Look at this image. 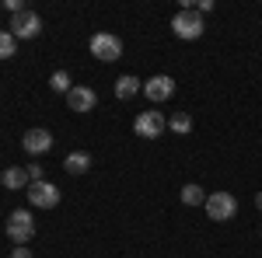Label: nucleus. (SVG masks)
<instances>
[{
	"label": "nucleus",
	"mask_w": 262,
	"mask_h": 258,
	"mask_svg": "<svg viewBox=\"0 0 262 258\" xmlns=\"http://www.w3.org/2000/svg\"><path fill=\"white\" fill-rule=\"evenodd\" d=\"M171 32H175L179 39H185V42H196L203 35V14H200V11H192V7L179 11V14L171 18Z\"/></svg>",
	"instance_id": "1"
},
{
	"label": "nucleus",
	"mask_w": 262,
	"mask_h": 258,
	"mask_svg": "<svg viewBox=\"0 0 262 258\" xmlns=\"http://www.w3.org/2000/svg\"><path fill=\"white\" fill-rule=\"evenodd\" d=\"M203 206H206V217L217 220V223H224V220H234V213H238V199L231 196V192H210Z\"/></svg>",
	"instance_id": "2"
},
{
	"label": "nucleus",
	"mask_w": 262,
	"mask_h": 258,
	"mask_svg": "<svg viewBox=\"0 0 262 258\" xmlns=\"http://www.w3.org/2000/svg\"><path fill=\"white\" fill-rule=\"evenodd\" d=\"M7 238L14 241V244H28V241L35 238V220H32L28 209H14L7 217Z\"/></svg>",
	"instance_id": "3"
},
{
	"label": "nucleus",
	"mask_w": 262,
	"mask_h": 258,
	"mask_svg": "<svg viewBox=\"0 0 262 258\" xmlns=\"http://www.w3.org/2000/svg\"><path fill=\"white\" fill-rule=\"evenodd\" d=\"M164 129H168V119H164L161 112H150V108H147V112H140V115L133 119V133H137V136H143V139H158Z\"/></svg>",
	"instance_id": "4"
},
{
	"label": "nucleus",
	"mask_w": 262,
	"mask_h": 258,
	"mask_svg": "<svg viewBox=\"0 0 262 258\" xmlns=\"http://www.w3.org/2000/svg\"><path fill=\"white\" fill-rule=\"evenodd\" d=\"M91 53L98 56L101 63H112L122 56V42L112 35V32H98V35H91Z\"/></svg>",
	"instance_id": "5"
},
{
	"label": "nucleus",
	"mask_w": 262,
	"mask_h": 258,
	"mask_svg": "<svg viewBox=\"0 0 262 258\" xmlns=\"http://www.w3.org/2000/svg\"><path fill=\"white\" fill-rule=\"evenodd\" d=\"M28 202L39 206V209H53V206H60V189L53 181H32L28 185Z\"/></svg>",
	"instance_id": "6"
},
{
	"label": "nucleus",
	"mask_w": 262,
	"mask_h": 258,
	"mask_svg": "<svg viewBox=\"0 0 262 258\" xmlns=\"http://www.w3.org/2000/svg\"><path fill=\"white\" fill-rule=\"evenodd\" d=\"M39 32H42V18L35 11H28V7L11 18V35H14V39H35Z\"/></svg>",
	"instance_id": "7"
},
{
	"label": "nucleus",
	"mask_w": 262,
	"mask_h": 258,
	"mask_svg": "<svg viewBox=\"0 0 262 258\" xmlns=\"http://www.w3.org/2000/svg\"><path fill=\"white\" fill-rule=\"evenodd\" d=\"M143 95L150 101H168L171 95H175V80L168 77V74H158V77H150L147 84H143Z\"/></svg>",
	"instance_id": "8"
},
{
	"label": "nucleus",
	"mask_w": 262,
	"mask_h": 258,
	"mask_svg": "<svg viewBox=\"0 0 262 258\" xmlns=\"http://www.w3.org/2000/svg\"><path fill=\"white\" fill-rule=\"evenodd\" d=\"M21 147H25L32 157H39V154H46V150L53 147V133H49V129H28L25 139H21Z\"/></svg>",
	"instance_id": "9"
},
{
	"label": "nucleus",
	"mask_w": 262,
	"mask_h": 258,
	"mask_svg": "<svg viewBox=\"0 0 262 258\" xmlns=\"http://www.w3.org/2000/svg\"><path fill=\"white\" fill-rule=\"evenodd\" d=\"M67 105H70V112H95V105H98V95H95L91 87H70V95H67Z\"/></svg>",
	"instance_id": "10"
},
{
	"label": "nucleus",
	"mask_w": 262,
	"mask_h": 258,
	"mask_svg": "<svg viewBox=\"0 0 262 258\" xmlns=\"http://www.w3.org/2000/svg\"><path fill=\"white\" fill-rule=\"evenodd\" d=\"M0 185H4V189H11V192L28 189V185H32V178H28V168H14V164H11V168H4V171H0Z\"/></svg>",
	"instance_id": "11"
},
{
	"label": "nucleus",
	"mask_w": 262,
	"mask_h": 258,
	"mask_svg": "<svg viewBox=\"0 0 262 258\" xmlns=\"http://www.w3.org/2000/svg\"><path fill=\"white\" fill-rule=\"evenodd\" d=\"M63 168H67V175H84L91 168V154L88 150H74V154H67Z\"/></svg>",
	"instance_id": "12"
},
{
	"label": "nucleus",
	"mask_w": 262,
	"mask_h": 258,
	"mask_svg": "<svg viewBox=\"0 0 262 258\" xmlns=\"http://www.w3.org/2000/svg\"><path fill=\"white\" fill-rule=\"evenodd\" d=\"M137 91H143V84L133 77V74H122V77L116 80V98H119V101H129Z\"/></svg>",
	"instance_id": "13"
},
{
	"label": "nucleus",
	"mask_w": 262,
	"mask_h": 258,
	"mask_svg": "<svg viewBox=\"0 0 262 258\" xmlns=\"http://www.w3.org/2000/svg\"><path fill=\"white\" fill-rule=\"evenodd\" d=\"M182 202L185 206H203L206 202V192H203V185H196V181H189V185H182Z\"/></svg>",
	"instance_id": "14"
},
{
	"label": "nucleus",
	"mask_w": 262,
	"mask_h": 258,
	"mask_svg": "<svg viewBox=\"0 0 262 258\" xmlns=\"http://www.w3.org/2000/svg\"><path fill=\"white\" fill-rule=\"evenodd\" d=\"M168 129H171V133H179V136L192 133V115H189V112H175V115L168 119Z\"/></svg>",
	"instance_id": "15"
},
{
	"label": "nucleus",
	"mask_w": 262,
	"mask_h": 258,
	"mask_svg": "<svg viewBox=\"0 0 262 258\" xmlns=\"http://www.w3.org/2000/svg\"><path fill=\"white\" fill-rule=\"evenodd\" d=\"M49 87H53L56 95H70V87H74V84H70V74H67V70H56V74L49 77Z\"/></svg>",
	"instance_id": "16"
},
{
	"label": "nucleus",
	"mask_w": 262,
	"mask_h": 258,
	"mask_svg": "<svg viewBox=\"0 0 262 258\" xmlns=\"http://www.w3.org/2000/svg\"><path fill=\"white\" fill-rule=\"evenodd\" d=\"M18 53V39L11 32H0V60H11Z\"/></svg>",
	"instance_id": "17"
},
{
	"label": "nucleus",
	"mask_w": 262,
	"mask_h": 258,
	"mask_svg": "<svg viewBox=\"0 0 262 258\" xmlns=\"http://www.w3.org/2000/svg\"><path fill=\"white\" fill-rule=\"evenodd\" d=\"M28 178H32V181H46V171H42V164H28Z\"/></svg>",
	"instance_id": "18"
},
{
	"label": "nucleus",
	"mask_w": 262,
	"mask_h": 258,
	"mask_svg": "<svg viewBox=\"0 0 262 258\" xmlns=\"http://www.w3.org/2000/svg\"><path fill=\"white\" fill-rule=\"evenodd\" d=\"M4 11H11V18H14V14L25 11V4H21V0H4Z\"/></svg>",
	"instance_id": "19"
},
{
	"label": "nucleus",
	"mask_w": 262,
	"mask_h": 258,
	"mask_svg": "<svg viewBox=\"0 0 262 258\" xmlns=\"http://www.w3.org/2000/svg\"><path fill=\"white\" fill-rule=\"evenodd\" d=\"M11 258H32V251H28V248H25V244H18V248H14V251H11Z\"/></svg>",
	"instance_id": "20"
},
{
	"label": "nucleus",
	"mask_w": 262,
	"mask_h": 258,
	"mask_svg": "<svg viewBox=\"0 0 262 258\" xmlns=\"http://www.w3.org/2000/svg\"><path fill=\"white\" fill-rule=\"evenodd\" d=\"M196 11H200V14H210V11H213V0H200Z\"/></svg>",
	"instance_id": "21"
},
{
	"label": "nucleus",
	"mask_w": 262,
	"mask_h": 258,
	"mask_svg": "<svg viewBox=\"0 0 262 258\" xmlns=\"http://www.w3.org/2000/svg\"><path fill=\"white\" fill-rule=\"evenodd\" d=\"M255 209H259V213H262V192H259V196H255Z\"/></svg>",
	"instance_id": "22"
}]
</instances>
